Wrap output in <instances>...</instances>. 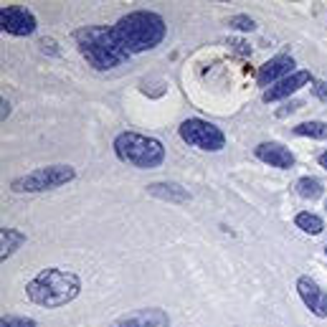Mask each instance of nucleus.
<instances>
[{"label": "nucleus", "instance_id": "obj_1", "mask_svg": "<svg viewBox=\"0 0 327 327\" xmlns=\"http://www.w3.org/2000/svg\"><path fill=\"white\" fill-rule=\"evenodd\" d=\"M81 56L89 61V66H94L96 71H109L115 66H122L124 61H130V51L122 46L119 36L115 31V26H84L74 33Z\"/></svg>", "mask_w": 327, "mask_h": 327}, {"label": "nucleus", "instance_id": "obj_2", "mask_svg": "<svg viewBox=\"0 0 327 327\" xmlns=\"http://www.w3.org/2000/svg\"><path fill=\"white\" fill-rule=\"evenodd\" d=\"M115 31L130 54H145L162 43L168 26H165V18L155 13V10H132V13L117 20Z\"/></svg>", "mask_w": 327, "mask_h": 327}, {"label": "nucleus", "instance_id": "obj_3", "mask_svg": "<svg viewBox=\"0 0 327 327\" xmlns=\"http://www.w3.org/2000/svg\"><path fill=\"white\" fill-rule=\"evenodd\" d=\"M79 289H81V282L74 271L48 267L28 282L26 297L33 302V305L54 309V307H64L71 299H77Z\"/></svg>", "mask_w": 327, "mask_h": 327}, {"label": "nucleus", "instance_id": "obj_4", "mask_svg": "<svg viewBox=\"0 0 327 327\" xmlns=\"http://www.w3.org/2000/svg\"><path fill=\"white\" fill-rule=\"evenodd\" d=\"M115 153L122 162H127L137 170H155L165 162L162 142L140 132H119L115 137Z\"/></svg>", "mask_w": 327, "mask_h": 327}, {"label": "nucleus", "instance_id": "obj_5", "mask_svg": "<svg viewBox=\"0 0 327 327\" xmlns=\"http://www.w3.org/2000/svg\"><path fill=\"white\" fill-rule=\"evenodd\" d=\"M77 178V170L71 165H46L38 168L28 175H20L10 183V191L13 193H43V191H51V188L58 185H66Z\"/></svg>", "mask_w": 327, "mask_h": 327}, {"label": "nucleus", "instance_id": "obj_6", "mask_svg": "<svg viewBox=\"0 0 327 327\" xmlns=\"http://www.w3.org/2000/svg\"><path fill=\"white\" fill-rule=\"evenodd\" d=\"M180 140L191 147H198L203 153H221L226 147V135L221 132V127H216L213 122L208 119H200V117H191L180 124Z\"/></svg>", "mask_w": 327, "mask_h": 327}, {"label": "nucleus", "instance_id": "obj_7", "mask_svg": "<svg viewBox=\"0 0 327 327\" xmlns=\"http://www.w3.org/2000/svg\"><path fill=\"white\" fill-rule=\"evenodd\" d=\"M0 28L10 36H33L36 28H38V20L31 13L28 8L23 5H3L0 10Z\"/></svg>", "mask_w": 327, "mask_h": 327}, {"label": "nucleus", "instance_id": "obj_8", "mask_svg": "<svg viewBox=\"0 0 327 327\" xmlns=\"http://www.w3.org/2000/svg\"><path fill=\"white\" fill-rule=\"evenodd\" d=\"M109 327H170V314L160 307H145L122 314Z\"/></svg>", "mask_w": 327, "mask_h": 327}, {"label": "nucleus", "instance_id": "obj_9", "mask_svg": "<svg viewBox=\"0 0 327 327\" xmlns=\"http://www.w3.org/2000/svg\"><path fill=\"white\" fill-rule=\"evenodd\" d=\"M297 294L314 317H327V292L312 279V276H299L297 279Z\"/></svg>", "mask_w": 327, "mask_h": 327}, {"label": "nucleus", "instance_id": "obj_10", "mask_svg": "<svg viewBox=\"0 0 327 327\" xmlns=\"http://www.w3.org/2000/svg\"><path fill=\"white\" fill-rule=\"evenodd\" d=\"M314 79H312V74L309 71H305V69H299V71H294V74H289L287 79H282V81H276L274 86H269L267 92H264V102H279V99H289L292 94H297L302 86H307V84H312Z\"/></svg>", "mask_w": 327, "mask_h": 327}, {"label": "nucleus", "instance_id": "obj_11", "mask_svg": "<svg viewBox=\"0 0 327 327\" xmlns=\"http://www.w3.org/2000/svg\"><path fill=\"white\" fill-rule=\"evenodd\" d=\"M289 74H294V58L289 56V54H279V56H274V58H269L267 64H264L261 69H259V77H256V81L261 84V86H274L276 81H282V79H287Z\"/></svg>", "mask_w": 327, "mask_h": 327}, {"label": "nucleus", "instance_id": "obj_12", "mask_svg": "<svg viewBox=\"0 0 327 327\" xmlns=\"http://www.w3.org/2000/svg\"><path fill=\"white\" fill-rule=\"evenodd\" d=\"M254 155L261 162H267V165H271V168H279V170H289L294 165L292 150L284 147L282 142H261V145L254 147Z\"/></svg>", "mask_w": 327, "mask_h": 327}, {"label": "nucleus", "instance_id": "obj_13", "mask_svg": "<svg viewBox=\"0 0 327 327\" xmlns=\"http://www.w3.org/2000/svg\"><path fill=\"white\" fill-rule=\"evenodd\" d=\"M147 193L162 200H170V203H188L191 200V193L178 183H153L147 185Z\"/></svg>", "mask_w": 327, "mask_h": 327}, {"label": "nucleus", "instance_id": "obj_14", "mask_svg": "<svg viewBox=\"0 0 327 327\" xmlns=\"http://www.w3.org/2000/svg\"><path fill=\"white\" fill-rule=\"evenodd\" d=\"M23 244H26V233H23V231H18V229H8V226H5V229L0 231V249H3V254H0V259L5 261L8 256H13L16 251L23 246Z\"/></svg>", "mask_w": 327, "mask_h": 327}, {"label": "nucleus", "instance_id": "obj_15", "mask_svg": "<svg viewBox=\"0 0 327 327\" xmlns=\"http://www.w3.org/2000/svg\"><path fill=\"white\" fill-rule=\"evenodd\" d=\"M294 191H297L299 198H305V200H317V198H322V193H325V185H322L320 178L305 175V178H299V180L294 183Z\"/></svg>", "mask_w": 327, "mask_h": 327}, {"label": "nucleus", "instance_id": "obj_16", "mask_svg": "<svg viewBox=\"0 0 327 327\" xmlns=\"http://www.w3.org/2000/svg\"><path fill=\"white\" fill-rule=\"evenodd\" d=\"M294 226L297 229H302L305 233L309 236H320L325 231V221L317 216V213H312V211H302L294 216Z\"/></svg>", "mask_w": 327, "mask_h": 327}, {"label": "nucleus", "instance_id": "obj_17", "mask_svg": "<svg viewBox=\"0 0 327 327\" xmlns=\"http://www.w3.org/2000/svg\"><path fill=\"white\" fill-rule=\"evenodd\" d=\"M294 135H299V137H312V140H327V122H322V119L299 122L297 127H294Z\"/></svg>", "mask_w": 327, "mask_h": 327}, {"label": "nucleus", "instance_id": "obj_18", "mask_svg": "<svg viewBox=\"0 0 327 327\" xmlns=\"http://www.w3.org/2000/svg\"><path fill=\"white\" fill-rule=\"evenodd\" d=\"M0 327H38L36 320L31 317H18V314H5L3 320H0Z\"/></svg>", "mask_w": 327, "mask_h": 327}, {"label": "nucleus", "instance_id": "obj_19", "mask_svg": "<svg viewBox=\"0 0 327 327\" xmlns=\"http://www.w3.org/2000/svg\"><path fill=\"white\" fill-rule=\"evenodd\" d=\"M231 28L249 33V31L256 28V23H254V18H249V16H233V18H231Z\"/></svg>", "mask_w": 327, "mask_h": 327}, {"label": "nucleus", "instance_id": "obj_20", "mask_svg": "<svg viewBox=\"0 0 327 327\" xmlns=\"http://www.w3.org/2000/svg\"><path fill=\"white\" fill-rule=\"evenodd\" d=\"M312 94L320 99V102H327V81L322 79H314L312 81Z\"/></svg>", "mask_w": 327, "mask_h": 327}, {"label": "nucleus", "instance_id": "obj_21", "mask_svg": "<svg viewBox=\"0 0 327 327\" xmlns=\"http://www.w3.org/2000/svg\"><path fill=\"white\" fill-rule=\"evenodd\" d=\"M41 51L43 54H51V56H58V48H56V41L54 38H41Z\"/></svg>", "mask_w": 327, "mask_h": 327}, {"label": "nucleus", "instance_id": "obj_22", "mask_svg": "<svg viewBox=\"0 0 327 327\" xmlns=\"http://www.w3.org/2000/svg\"><path fill=\"white\" fill-rule=\"evenodd\" d=\"M299 107H302V102H299V99H292V102H287L282 109H276V117H287L289 112H294V109H299Z\"/></svg>", "mask_w": 327, "mask_h": 327}, {"label": "nucleus", "instance_id": "obj_23", "mask_svg": "<svg viewBox=\"0 0 327 327\" xmlns=\"http://www.w3.org/2000/svg\"><path fill=\"white\" fill-rule=\"evenodd\" d=\"M231 46L236 48L238 54H244V56H249V54H251V48H249V43H246V41H231Z\"/></svg>", "mask_w": 327, "mask_h": 327}, {"label": "nucleus", "instance_id": "obj_24", "mask_svg": "<svg viewBox=\"0 0 327 327\" xmlns=\"http://www.w3.org/2000/svg\"><path fill=\"white\" fill-rule=\"evenodd\" d=\"M8 115H10V104H8V99H3V122L8 119Z\"/></svg>", "mask_w": 327, "mask_h": 327}, {"label": "nucleus", "instance_id": "obj_25", "mask_svg": "<svg viewBox=\"0 0 327 327\" xmlns=\"http://www.w3.org/2000/svg\"><path fill=\"white\" fill-rule=\"evenodd\" d=\"M317 160H320V165L327 170V150H325V153H320V157H317Z\"/></svg>", "mask_w": 327, "mask_h": 327}, {"label": "nucleus", "instance_id": "obj_26", "mask_svg": "<svg viewBox=\"0 0 327 327\" xmlns=\"http://www.w3.org/2000/svg\"><path fill=\"white\" fill-rule=\"evenodd\" d=\"M325 256H327V246H325Z\"/></svg>", "mask_w": 327, "mask_h": 327}, {"label": "nucleus", "instance_id": "obj_27", "mask_svg": "<svg viewBox=\"0 0 327 327\" xmlns=\"http://www.w3.org/2000/svg\"><path fill=\"white\" fill-rule=\"evenodd\" d=\"M325 208H327V203H325Z\"/></svg>", "mask_w": 327, "mask_h": 327}]
</instances>
